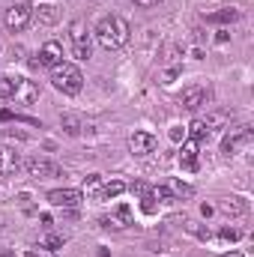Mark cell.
<instances>
[{
	"mask_svg": "<svg viewBox=\"0 0 254 257\" xmlns=\"http://www.w3.org/2000/svg\"><path fill=\"white\" fill-rule=\"evenodd\" d=\"M206 99H209V90H206V87H200V84H191V87H186V90H183V96H180L183 108H189V111L200 108Z\"/></svg>",
	"mask_w": 254,
	"mask_h": 257,
	"instance_id": "9",
	"label": "cell"
},
{
	"mask_svg": "<svg viewBox=\"0 0 254 257\" xmlns=\"http://www.w3.org/2000/svg\"><path fill=\"white\" fill-rule=\"evenodd\" d=\"M239 18V9H215V12H209V15H203V21L206 24H230V21H236Z\"/></svg>",
	"mask_w": 254,
	"mask_h": 257,
	"instance_id": "15",
	"label": "cell"
},
{
	"mask_svg": "<svg viewBox=\"0 0 254 257\" xmlns=\"http://www.w3.org/2000/svg\"><path fill=\"white\" fill-rule=\"evenodd\" d=\"M63 128H66V135H81V117L78 114H63Z\"/></svg>",
	"mask_w": 254,
	"mask_h": 257,
	"instance_id": "21",
	"label": "cell"
},
{
	"mask_svg": "<svg viewBox=\"0 0 254 257\" xmlns=\"http://www.w3.org/2000/svg\"><path fill=\"white\" fill-rule=\"evenodd\" d=\"M180 165L186 171H194L197 168V141H186L183 150H180Z\"/></svg>",
	"mask_w": 254,
	"mask_h": 257,
	"instance_id": "14",
	"label": "cell"
},
{
	"mask_svg": "<svg viewBox=\"0 0 254 257\" xmlns=\"http://www.w3.org/2000/svg\"><path fill=\"white\" fill-rule=\"evenodd\" d=\"M99 189H102V174H90V177L84 180L81 194H99Z\"/></svg>",
	"mask_w": 254,
	"mask_h": 257,
	"instance_id": "22",
	"label": "cell"
},
{
	"mask_svg": "<svg viewBox=\"0 0 254 257\" xmlns=\"http://www.w3.org/2000/svg\"><path fill=\"white\" fill-rule=\"evenodd\" d=\"M129 33H132V27H129L126 18H120V15H102L99 24L93 27V36H96V42H99L105 51L123 48L129 42Z\"/></svg>",
	"mask_w": 254,
	"mask_h": 257,
	"instance_id": "1",
	"label": "cell"
},
{
	"mask_svg": "<svg viewBox=\"0 0 254 257\" xmlns=\"http://www.w3.org/2000/svg\"><path fill=\"white\" fill-rule=\"evenodd\" d=\"M189 135H191V141H203V138L209 135V128H206V123H203V120H194V123H191V128H189Z\"/></svg>",
	"mask_w": 254,
	"mask_h": 257,
	"instance_id": "24",
	"label": "cell"
},
{
	"mask_svg": "<svg viewBox=\"0 0 254 257\" xmlns=\"http://www.w3.org/2000/svg\"><path fill=\"white\" fill-rule=\"evenodd\" d=\"M135 3H138V6H144V9H150V6H159L162 0H135Z\"/></svg>",
	"mask_w": 254,
	"mask_h": 257,
	"instance_id": "28",
	"label": "cell"
},
{
	"mask_svg": "<svg viewBox=\"0 0 254 257\" xmlns=\"http://www.w3.org/2000/svg\"><path fill=\"white\" fill-rule=\"evenodd\" d=\"M150 197H153V200H171L174 194H171V189H168V186H156V189L150 192Z\"/></svg>",
	"mask_w": 254,
	"mask_h": 257,
	"instance_id": "26",
	"label": "cell"
},
{
	"mask_svg": "<svg viewBox=\"0 0 254 257\" xmlns=\"http://www.w3.org/2000/svg\"><path fill=\"white\" fill-rule=\"evenodd\" d=\"M218 236H221L224 242H236V239H239V230H236V227H221Z\"/></svg>",
	"mask_w": 254,
	"mask_h": 257,
	"instance_id": "27",
	"label": "cell"
},
{
	"mask_svg": "<svg viewBox=\"0 0 254 257\" xmlns=\"http://www.w3.org/2000/svg\"><path fill=\"white\" fill-rule=\"evenodd\" d=\"M39 63L48 66V69L60 66V63H63V45H60V42H54V39H48V42L42 45V51H39Z\"/></svg>",
	"mask_w": 254,
	"mask_h": 257,
	"instance_id": "10",
	"label": "cell"
},
{
	"mask_svg": "<svg viewBox=\"0 0 254 257\" xmlns=\"http://www.w3.org/2000/svg\"><path fill=\"white\" fill-rule=\"evenodd\" d=\"M203 123H206L209 132H215V128H221L224 123H227V114H224V111H212V114H206V117H203Z\"/></svg>",
	"mask_w": 254,
	"mask_h": 257,
	"instance_id": "19",
	"label": "cell"
},
{
	"mask_svg": "<svg viewBox=\"0 0 254 257\" xmlns=\"http://www.w3.org/2000/svg\"><path fill=\"white\" fill-rule=\"evenodd\" d=\"M21 168V159H18V153L15 150H9V147H0V177H9V174H15Z\"/></svg>",
	"mask_w": 254,
	"mask_h": 257,
	"instance_id": "11",
	"label": "cell"
},
{
	"mask_svg": "<svg viewBox=\"0 0 254 257\" xmlns=\"http://www.w3.org/2000/svg\"><path fill=\"white\" fill-rule=\"evenodd\" d=\"M69 48L78 60H87L90 51H93V39H90V30L84 21H72L69 24Z\"/></svg>",
	"mask_w": 254,
	"mask_h": 257,
	"instance_id": "3",
	"label": "cell"
},
{
	"mask_svg": "<svg viewBox=\"0 0 254 257\" xmlns=\"http://www.w3.org/2000/svg\"><path fill=\"white\" fill-rule=\"evenodd\" d=\"M168 189H171V194H174V197H191V194H194V189H191V186H186V183H180V180H174Z\"/></svg>",
	"mask_w": 254,
	"mask_h": 257,
	"instance_id": "23",
	"label": "cell"
},
{
	"mask_svg": "<svg viewBox=\"0 0 254 257\" xmlns=\"http://www.w3.org/2000/svg\"><path fill=\"white\" fill-rule=\"evenodd\" d=\"M33 15L39 18V24H57V21H60V12H57V6H51V3L33 6Z\"/></svg>",
	"mask_w": 254,
	"mask_h": 257,
	"instance_id": "16",
	"label": "cell"
},
{
	"mask_svg": "<svg viewBox=\"0 0 254 257\" xmlns=\"http://www.w3.org/2000/svg\"><path fill=\"white\" fill-rule=\"evenodd\" d=\"M18 84H21V78H15V75H0V99H12L15 90H18Z\"/></svg>",
	"mask_w": 254,
	"mask_h": 257,
	"instance_id": "17",
	"label": "cell"
},
{
	"mask_svg": "<svg viewBox=\"0 0 254 257\" xmlns=\"http://www.w3.org/2000/svg\"><path fill=\"white\" fill-rule=\"evenodd\" d=\"M248 144H251V128L242 126L221 141V153H224V156H236V153H239L242 147H248Z\"/></svg>",
	"mask_w": 254,
	"mask_h": 257,
	"instance_id": "6",
	"label": "cell"
},
{
	"mask_svg": "<svg viewBox=\"0 0 254 257\" xmlns=\"http://www.w3.org/2000/svg\"><path fill=\"white\" fill-rule=\"evenodd\" d=\"M224 257H242V251H230V254H224Z\"/></svg>",
	"mask_w": 254,
	"mask_h": 257,
	"instance_id": "29",
	"label": "cell"
},
{
	"mask_svg": "<svg viewBox=\"0 0 254 257\" xmlns=\"http://www.w3.org/2000/svg\"><path fill=\"white\" fill-rule=\"evenodd\" d=\"M126 192V183H120V180H111V183H105L102 189H99V200H111V197H117V194Z\"/></svg>",
	"mask_w": 254,
	"mask_h": 257,
	"instance_id": "18",
	"label": "cell"
},
{
	"mask_svg": "<svg viewBox=\"0 0 254 257\" xmlns=\"http://www.w3.org/2000/svg\"><path fill=\"white\" fill-rule=\"evenodd\" d=\"M81 189H54V192H48V203L51 206H63V209H72V206H78L81 203Z\"/></svg>",
	"mask_w": 254,
	"mask_h": 257,
	"instance_id": "8",
	"label": "cell"
},
{
	"mask_svg": "<svg viewBox=\"0 0 254 257\" xmlns=\"http://www.w3.org/2000/svg\"><path fill=\"white\" fill-rule=\"evenodd\" d=\"M12 99L21 102V105H33V102L39 99V87H36L33 81H24V78H21V84H18V90H15Z\"/></svg>",
	"mask_w": 254,
	"mask_h": 257,
	"instance_id": "12",
	"label": "cell"
},
{
	"mask_svg": "<svg viewBox=\"0 0 254 257\" xmlns=\"http://www.w3.org/2000/svg\"><path fill=\"white\" fill-rule=\"evenodd\" d=\"M218 209H221L224 215L236 218V215H245V212H248V200H245V197H236V194H233V197H224Z\"/></svg>",
	"mask_w": 254,
	"mask_h": 257,
	"instance_id": "13",
	"label": "cell"
},
{
	"mask_svg": "<svg viewBox=\"0 0 254 257\" xmlns=\"http://www.w3.org/2000/svg\"><path fill=\"white\" fill-rule=\"evenodd\" d=\"M114 218H120V224L129 227V224H132V209H129L126 203H120V206H117V212H114Z\"/></svg>",
	"mask_w": 254,
	"mask_h": 257,
	"instance_id": "25",
	"label": "cell"
},
{
	"mask_svg": "<svg viewBox=\"0 0 254 257\" xmlns=\"http://www.w3.org/2000/svg\"><path fill=\"white\" fill-rule=\"evenodd\" d=\"M24 171H27V177H33V180H54V177H60V174H63L57 162L42 159V156L27 159V162H24Z\"/></svg>",
	"mask_w": 254,
	"mask_h": 257,
	"instance_id": "4",
	"label": "cell"
},
{
	"mask_svg": "<svg viewBox=\"0 0 254 257\" xmlns=\"http://www.w3.org/2000/svg\"><path fill=\"white\" fill-rule=\"evenodd\" d=\"M30 18H33V6L30 3H15V6H9L6 9V27L12 30V33H21L27 24H30Z\"/></svg>",
	"mask_w": 254,
	"mask_h": 257,
	"instance_id": "5",
	"label": "cell"
},
{
	"mask_svg": "<svg viewBox=\"0 0 254 257\" xmlns=\"http://www.w3.org/2000/svg\"><path fill=\"white\" fill-rule=\"evenodd\" d=\"M156 147H159V141H156V135H150V132H135V135L129 138L132 156H150Z\"/></svg>",
	"mask_w": 254,
	"mask_h": 257,
	"instance_id": "7",
	"label": "cell"
},
{
	"mask_svg": "<svg viewBox=\"0 0 254 257\" xmlns=\"http://www.w3.org/2000/svg\"><path fill=\"white\" fill-rule=\"evenodd\" d=\"M51 84L66 93V96H78L81 93V87H84V75H81V69L72 63H60L54 66V72H51Z\"/></svg>",
	"mask_w": 254,
	"mask_h": 257,
	"instance_id": "2",
	"label": "cell"
},
{
	"mask_svg": "<svg viewBox=\"0 0 254 257\" xmlns=\"http://www.w3.org/2000/svg\"><path fill=\"white\" fill-rule=\"evenodd\" d=\"M42 245H45L48 251H57V248L66 245V236L63 233H45V236H42Z\"/></svg>",
	"mask_w": 254,
	"mask_h": 257,
	"instance_id": "20",
	"label": "cell"
}]
</instances>
